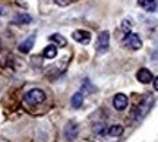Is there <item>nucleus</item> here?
<instances>
[{
  "label": "nucleus",
  "instance_id": "obj_16",
  "mask_svg": "<svg viewBox=\"0 0 158 142\" xmlns=\"http://www.w3.org/2000/svg\"><path fill=\"white\" fill-rule=\"evenodd\" d=\"M123 133V127L120 125H113L108 127V135H111V136H120Z\"/></svg>",
  "mask_w": 158,
  "mask_h": 142
},
{
  "label": "nucleus",
  "instance_id": "obj_8",
  "mask_svg": "<svg viewBox=\"0 0 158 142\" xmlns=\"http://www.w3.org/2000/svg\"><path fill=\"white\" fill-rule=\"evenodd\" d=\"M136 78H138V81L142 82V84H149V82H152V79H154L151 70L147 69V68L139 69V70H138V73H136Z\"/></svg>",
  "mask_w": 158,
  "mask_h": 142
},
{
  "label": "nucleus",
  "instance_id": "obj_18",
  "mask_svg": "<svg viewBox=\"0 0 158 142\" xmlns=\"http://www.w3.org/2000/svg\"><path fill=\"white\" fill-rule=\"evenodd\" d=\"M57 5H60V6H66V5H69L70 3V0H54Z\"/></svg>",
  "mask_w": 158,
  "mask_h": 142
},
{
  "label": "nucleus",
  "instance_id": "obj_12",
  "mask_svg": "<svg viewBox=\"0 0 158 142\" xmlns=\"http://www.w3.org/2000/svg\"><path fill=\"white\" fill-rule=\"evenodd\" d=\"M32 18L27 15V13H19L13 18V23H18V25H27V23H31Z\"/></svg>",
  "mask_w": 158,
  "mask_h": 142
},
{
  "label": "nucleus",
  "instance_id": "obj_3",
  "mask_svg": "<svg viewBox=\"0 0 158 142\" xmlns=\"http://www.w3.org/2000/svg\"><path fill=\"white\" fill-rule=\"evenodd\" d=\"M123 44L130 50H139L142 47V41L139 38L138 34H133V32H127L123 38Z\"/></svg>",
  "mask_w": 158,
  "mask_h": 142
},
{
  "label": "nucleus",
  "instance_id": "obj_14",
  "mask_svg": "<svg viewBox=\"0 0 158 142\" xmlns=\"http://www.w3.org/2000/svg\"><path fill=\"white\" fill-rule=\"evenodd\" d=\"M43 56L45 59H54L57 56V46H53V44L47 46L44 48V51H43Z\"/></svg>",
  "mask_w": 158,
  "mask_h": 142
},
{
  "label": "nucleus",
  "instance_id": "obj_6",
  "mask_svg": "<svg viewBox=\"0 0 158 142\" xmlns=\"http://www.w3.org/2000/svg\"><path fill=\"white\" fill-rule=\"evenodd\" d=\"M75 41H78L81 44H88L91 41V34L88 31H85V29H78V31H75L73 34H72Z\"/></svg>",
  "mask_w": 158,
  "mask_h": 142
},
{
  "label": "nucleus",
  "instance_id": "obj_21",
  "mask_svg": "<svg viewBox=\"0 0 158 142\" xmlns=\"http://www.w3.org/2000/svg\"><path fill=\"white\" fill-rule=\"evenodd\" d=\"M0 48H2V43H0Z\"/></svg>",
  "mask_w": 158,
  "mask_h": 142
},
{
  "label": "nucleus",
  "instance_id": "obj_11",
  "mask_svg": "<svg viewBox=\"0 0 158 142\" xmlns=\"http://www.w3.org/2000/svg\"><path fill=\"white\" fill-rule=\"evenodd\" d=\"M70 104H72L73 108L82 107V104H84V94H82V91H78L76 94H73L72 100H70Z\"/></svg>",
  "mask_w": 158,
  "mask_h": 142
},
{
  "label": "nucleus",
  "instance_id": "obj_7",
  "mask_svg": "<svg viewBox=\"0 0 158 142\" xmlns=\"http://www.w3.org/2000/svg\"><path fill=\"white\" fill-rule=\"evenodd\" d=\"M127 102H129V100H127V97L124 95V94H116L114 95L113 106L118 111H122V110H124V108L127 107Z\"/></svg>",
  "mask_w": 158,
  "mask_h": 142
},
{
  "label": "nucleus",
  "instance_id": "obj_17",
  "mask_svg": "<svg viewBox=\"0 0 158 142\" xmlns=\"http://www.w3.org/2000/svg\"><path fill=\"white\" fill-rule=\"evenodd\" d=\"M122 29H123L126 34H127V32H130V31H129V29H130V23H129V21H123V22H122Z\"/></svg>",
  "mask_w": 158,
  "mask_h": 142
},
{
  "label": "nucleus",
  "instance_id": "obj_1",
  "mask_svg": "<svg viewBox=\"0 0 158 142\" xmlns=\"http://www.w3.org/2000/svg\"><path fill=\"white\" fill-rule=\"evenodd\" d=\"M45 100V92L40 88H34V90H29L25 95H23V101L29 104V106H37Z\"/></svg>",
  "mask_w": 158,
  "mask_h": 142
},
{
  "label": "nucleus",
  "instance_id": "obj_15",
  "mask_svg": "<svg viewBox=\"0 0 158 142\" xmlns=\"http://www.w3.org/2000/svg\"><path fill=\"white\" fill-rule=\"evenodd\" d=\"M92 131H94V133L98 135V136H104V135L108 132V129H107V126L104 125V123H95L94 127H92Z\"/></svg>",
  "mask_w": 158,
  "mask_h": 142
},
{
  "label": "nucleus",
  "instance_id": "obj_13",
  "mask_svg": "<svg viewBox=\"0 0 158 142\" xmlns=\"http://www.w3.org/2000/svg\"><path fill=\"white\" fill-rule=\"evenodd\" d=\"M139 5L148 12H155L157 9V0H139Z\"/></svg>",
  "mask_w": 158,
  "mask_h": 142
},
{
  "label": "nucleus",
  "instance_id": "obj_20",
  "mask_svg": "<svg viewBox=\"0 0 158 142\" xmlns=\"http://www.w3.org/2000/svg\"><path fill=\"white\" fill-rule=\"evenodd\" d=\"M2 15H5V9H3V7L0 6V16H2Z\"/></svg>",
  "mask_w": 158,
  "mask_h": 142
},
{
  "label": "nucleus",
  "instance_id": "obj_5",
  "mask_svg": "<svg viewBox=\"0 0 158 142\" xmlns=\"http://www.w3.org/2000/svg\"><path fill=\"white\" fill-rule=\"evenodd\" d=\"M78 132H79V126L76 122H73V120H70V122H68V125H66V127H64V136H66V139H68L69 142H72L76 139V136H78Z\"/></svg>",
  "mask_w": 158,
  "mask_h": 142
},
{
  "label": "nucleus",
  "instance_id": "obj_4",
  "mask_svg": "<svg viewBox=\"0 0 158 142\" xmlns=\"http://www.w3.org/2000/svg\"><path fill=\"white\" fill-rule=\"evenodd\" d=\"M108 46H110V32L108 31H102L101 34L98 35V38H97V50L104 53V51L108 50Z\"/></svg>",
  "mask_w": 158,
  "mask_h": 142
},
{
  "label": "nucleus",
  "instance_id": "obj_2",
  "mask_svg": "<svg viewBox=\"0 0 158 142\" xmlns=\"http://www.w3.org/2000/svg\"><path fill=\"white\" fill-rule=\"evenodd\" d=\"M151 106H152V97H145L143 100H142L138 106L135 107V110H133V119H142L145 114L149 111V108H151Z\"/></svg>",
  "mask_w": 158,
  "mask_h": 142
},
{
  "label": "nucleus",
  "instance_id": "obj_10",
  "mask_svg": "<svg viewBox=\"0 0 158 142\" xmlns=\"http://www.w3.org/2000/svg\"><path fill=\"white\" fill-rule=\"evenodd\" d=\"M48 40L51 41V43H54V46L57 47H66L68 46V41H66V38L63 37L62 34H51L50 37H48Z\"/></svg>",
  "mask_w": 158,
  "mask_h": 142
},
{
  "label": "nucleus",
  "instance_id": "obj_9",
  "mask_svg": "<svg viewBox=\"0 0 158 142\" xmlns=\"http://www.w3.org/2000/svg\"><path fill=\"white\" fill-rule=\"evenodd\" d=\"M35 44V35H31V37H28L25 41H22L19 46H18V50L21 51V53H23V54H27V53H29L31 51V48L34 47Z\"/></svg>",
  "mask_w": 158,
  "mask_h": 142
},
{
  "label": "nucleus",
  "instance_id": "obj_19",
  "mask_svg": "<svg viewBox=\"0 0 158 142\" xmlns=\"http://www.w3.org/2000/svg\"><path fill=\"white\" fill-rule=\"evenodd\" d=\"M152 82H154V88H155V90L158 91V76L155 78V79H152Z\"/></svg>",
  "mask_w": 158,
  "mask_h": 142
}]
</instances>
